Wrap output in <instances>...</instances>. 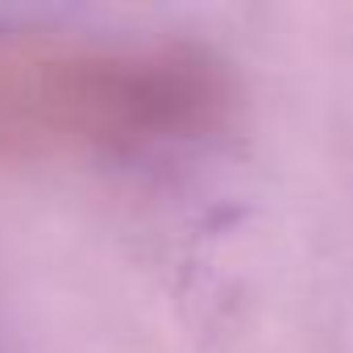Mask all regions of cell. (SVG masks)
Masks as SVG:
<instances>
[{
	"instance_id": "1",
	"label": "cell",
	"mask_w": 353,
	"mask_h": 353,
	"mask_svg": "<svg viewBox=\"0 0 353 353\" xmlns=\"http://www.w3.org/2000/svg\"><path fill=\"white\" fill-rule=\"evenodd\" d=\"M233 104L229 63L200 42L0 26V162H133L192 150L229 125Z\"/></svg>"
}]
</instances>
